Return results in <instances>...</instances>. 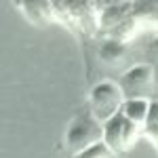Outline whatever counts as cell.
<instances>
[{
	"label": "cell",
	"mask_w": 158,
	"mask_h": 158,
	"mask_svg": "<svg viewBox=\"0 0 158 158\" xmlns=\"http://www.w3.org/2000/svg\"><path fill=\"white\" fill-rule=\"evenodd\" d=\"M150 51H152V55H156V57H158V34L154 36V40L150 42Z\"/></svg>",
	"instance_id": "obj_11"
},
{
	"label": "cell",
	"mask_w": 158,
	"mask_h": 158,
	"mask_svg": "<svg viewBox=\"0 0 158 158\" xmlns=\"http://www.w3.org/2000/svg\"><path fill=\"white\" fill-rule=\"evenodd\" d=\"M137 124H133L131 120H127L124 118V129H122V143H124V150L133 143V139H135V135H137Z\"/></svg>",
	"instance_id": "obj_10"
},
{
	"label": "cell",
	"mask_w": 158,
	"mask_h": 158,
	"mask_svg": "<svg viewBox=\"0 0 158 158\" xmlns=\"http://www.w3.org/2000/svg\"><path fill=\"white\" fill-rule=\"evenodd\" d=\"M152 80H154V70L148 63L127 70L118 80L122 93H124V101L127 99H148V93L152 89Z\"/></svg>",
	"instance_id": "obj_3"
},
{
	"label": "cell",
	"mask_w": 158,
	"mask_h": 158,
	"mask_svg": "<svg viewBox=\"0 0 158 158\" xmlns=\"http://www.w3.org/2000/svg\"><path fill=\"white\" fill-rule=\"evenodd\" d=\"M143 133L158 146V101L150 103V112H148V118L143 122Z\"/></svg>",
	"instance_id": "obj_8"
},
{
	"label": "cell",
	"mask_w": 158,
	"mask_h": 158,
	"mask_svg": "<svg viewBox=\"0 0 158 158\" xmlns=\"http://www.w3.org/2000/svg\"><path fill=\"white\" fill-rule=\"evenodd\" d=\"M65 150L70 152V156L82 152L93 143L103 141V124L91 114V110H86L82 114H76L68 129H65Z\"/></svg>",
	"instance_id": "obj_1"
},
{
	"label": "cell",
	"mask_w": 158,
	"mask_h": 158,
	"mask_svg": "<svg viewBox=\"0 0 158 158\" xmlns=\"http://www.w3.org/2000/svg\"><path fill=\"white\" fill-rule=\"evenodd\" d=\"M150 99H127L124 101V106H122V116L127 118V120H131L133 124H141L143 127V122L148 118V112H150Z\"/></svg>",
	"instance_id": "obj_6"
},
{
	"label": "cell",
	"mask_w": 158,
	"mask_h": 158,
	"mask_svg": "<svg viewBox=\"0 0 158 158\" xmlns=\"http://www.w3.org/2000/svg\"><path fill=\"white\" fill-rule=\"evenodd\" d=\"M124 51H127V47H124L122 40L108 38V40H103V42L99 44V59L106 61V63H114V61L122 59Z\"/></svg>",
	"instance_id": "obj_7"
},
{
	"label": "cell",
	"mask_w": 158,
	"mask_h": 158,
	"mask_svg": "<svg viewBox=\"0 0 158 158\" xmlns=\"http://www.w3.org/2000/svg\"><path fill=\"white\" fill-rule=\"evenodd\" d=\"M133 11L131 4H124V2H116V4H106V9L99 13V23L103 30H114L118 27L122 21H127L129 13Z\"/></svg>",
	"instance_id": "obj_4"
},
{
	"label": "cell",
	"mask_w": 158,
	"mask_h": 158,
	"mask_svg": "<svg viewBox=\"0 0 158 158\" xmlns=\"http://www.w3.org/2000/svg\"><path fill=\"white\" fill-rule=\"evenodd\" d=\"M122 129H124V116L116 114L114 118H110L108 122H103V141L106 146L116 152V150H124V143H122Z\"/></svg>",
	"instance_id": "obj_5"
},
{
	"label": "cell",
	"mask_w": 158,
	"mask_h": 158,
	"mask_svg": "<svg viewBox=\"0 0 158 158\" xmlns=\"http://www.w3.org/2000/svg\"><path fill=\"white\" fill-rule=\"evenodd\" d=\"M122 106H124V93H122L118 82L103 80V82H97L91 89L89 110L101 124L108 122L110 118H114L116 114H120Z\"/></svg>",
	"instance_id": "obj_2"
},
{
	"label": "cell",
	"mask_w": 158,
	"mask_h": 158,
	"mask_svg": "<svg viewBox=\"0 0 158 158\" xmlns=\"http://www.w3.org/2000/svg\"><path fill=\"white\" fill-rule=\"evenodd\" d=\"M70 158H114V152L106 146V141H99V143H93L91 148H86Z\"/></svg>",
	"instance_id": "obj_9"
}]
</instances>
